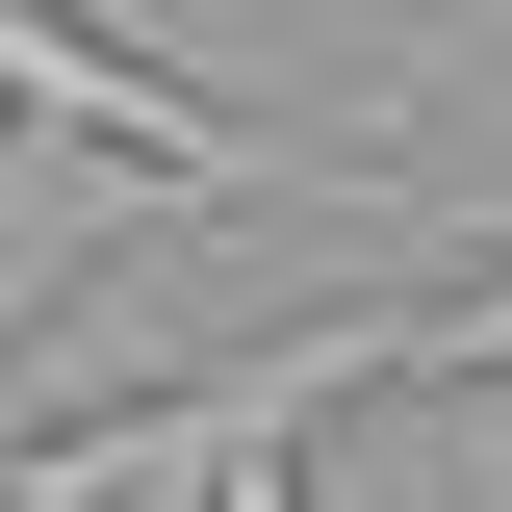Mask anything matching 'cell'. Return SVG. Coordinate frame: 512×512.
<instances>
[{"label":"cell","mask_w":512,"mask_h":512,"mask_svg":"<svg viewBox=\"0 0 512 512\" xmlns=\"http://www.w3.org/2000/svg\"><path fill=\"white\" fill-rule=\"evenodd\" d=\"M0 128H52V154H103L128 205H256V180H333V154H282V128H231L205 77L103 52L77 0H0Z\"/></svg>","instance_id":"6da1fadb"},{"label":"cell","mask_w":512,"mask_h":512,"mask_svg":"<svg viewBox=\"0 0 512 512\" xmlns=\"http://www.w3.org/2000/svg\"><path fill=\"white\" fill-rule=\"evenodd\" d=\"M154 512H308V461H282V436H231L205 487H154Z\"/></svg>","instance_id":"7a4b0ae2"}]
</instances>
